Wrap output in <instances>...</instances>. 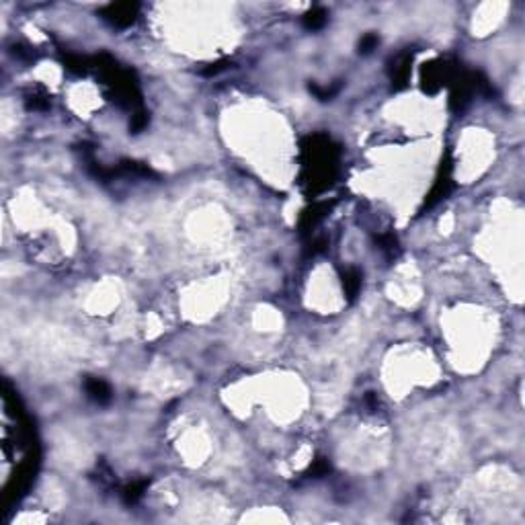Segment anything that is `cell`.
Wrapping results in <instances>:
<instances>
[{
    "instance_id": "cell-1",
    "label": "cell",
    "mask_w": 525,
    "mask_h": 525,
    "mask_svg": "<svg viewBox=\"0 0 525 525\" xmlns=\"http://www.w3.org/2000/svg\"><path fill=\"white\" fill-rule=\"evenodd\" d=\"M86 390H88L90 398H94V400H99V402L109 400V388H107V384L101 382V380H90V382L86 384Z\"/></svg>"
},
{
    "instance_id": "cell-2",
    "label": "cell",
    "mask_w": 525,
    "mask_h": 525,
    "mask_svg": "<svg viewBox=\"0 0 525 525\" xmlns=\"http://www.w3.org/2000/svg\"><path fill=\"white\" fill-rule=\"evenodd\" d=\"M306 27H310V29H318V27H322L324 23H326V15H324V11H312V13H308L306 15Z\"/></svg>"
},
{
    "instance_id": "cell-3",
    "label": "cell",
    "mask_w": 525,
    "mask_h": 525,
    "mask_svg": "<svg viewBox=\"0 0 525 525\" xmlns=\"http://www.w3.org/2000/svg\"><path fill=\"white\" fill-rule=\"evenodd\" d=\"M376 43H378V39H376L374 35H370V37H365V39L361 41V49H363V51H370Z\"/></svg>"
}]
</instances>
